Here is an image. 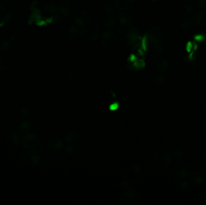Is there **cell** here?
<instances>
[{
  "label": "cell",
  "mask_w": 206,
  "mask_h": 205,
  "mask_svg": "<svg viewBox=\"0 0 206 205\" xmlns=\"http://www.w3.org/2000/svg\"><path fill=\"white\" fill-rule=\"evenodd\" d=\"M165 81V77L163 75H157L154 80V84L157 86H160L164 84Z\"/></svg>",
  "instance_id": "obj_29"
},
{
  "label": "cell",
  "mask_w": 206,
  "mask_h": 205,
  "mask_svg": "<svg viewBox=\"0 0 206 205\" xmlns=\"http://www.w3.org/2000/svg\"><path fill=\"white\" fill-rule=\"evenodd\" d=\"M195 2L199 8L204 9L206 7V0H195Z\"/></svg>",
  "instance_id": "obj_32"
},
{
  "label": "cell",
  "mask_w": 206,
  "mask_h": 205,
  "mask_svg": "<svg viewBox=\"0 0 206 205\" xmlns=\"http://www.w3.org/2000/svg\"><path fill=\"white\" fill-rule=\"evenodd\" d=\"M171 155L166 151L157 152L153 156V162L158 167H166L171 164Z\"/></svg>",
  "instance_id": "obj_2"
},
{
  "label": "cell",
  "mask_w": 206,
  "mask_h": 205,
  "mask_svg": "<svg viewBox=\"0 0 206 205\" xmlns=\"http://www.w3.org/2000/svg\"><path fill=\"white\" fill-rule=\"evenodd\" d=\"M80 9V4L77 0H65L60 6L59 10L62 14L66 17L76 15Z\"/></svg>",
  "instance_id": "obj_1"
},
{
  "label": "cell",
  "mask_w": 206,
  "mask_h": 205,
  "mask_svg": "<svg viewBox=\"0 0 206 205\" xmlns=\"http://www.w3.org/2000/svg\"><path fill=\"white\" fill-rule=\"evenodd\" d=\"M183 1H185V2H191L193 0H183Z\"/></svg>",
  "instance_id": "obj_40"
},
{
  "label": "cell",
  "mask_w": 206,
  "mask_h": 205,
  "mask_svg": "<svg viewBox=\"0 0 206 205\" xmlns=\"http://www.w3.org/2000/svg\"><path fill=\"white\" fill-rule=\"evenodd\" d=\"M183 9L184 11L188 13H192L195 10V7L194 4L191 2H186L183 5Z\"/></svg>",
  "instance_id": "obj_28"
},
{
  "label": "cell",
  "mask_w": 206,
  "mask_h": 205,
  "mask_svg": "<svg viewBox=\"0 0 206 205\" xmlns=\"http://www.w3.org/2000/svg\"><path fill=\"white\" fill-rule=\"evenodd\" d=\"M0 20H1V13H0Z\"/></svg>",
  "instance_id": "obj_42"
},
{
  "label": "cell",
  "mask_w": 206,
  "mask_h": 205,
  "mask_svg": "<svg viewBox=\"0 0 206 205\" xmlns=\"http://www.w3.org/2000/svg\"><path fill=\"white\" fill-rule=\"evenodd\" d=\"M77 138L78 135L76 133L71 132L66 135L65 137V141L67 144H73L77 141Z\"/></svg>",
  "instance_id": "obj_23"
},
{
  "label": "cell",
  "mask_w": 206,
  "mask_h": 205,
  "mask_svg": "<svg viewBox=\"0 0 206 205\" xmlns=\"http://www.w3.org/2000/svg\"><path fill=\"white\" fill-rule=\"evenodd\" d=\"M90 21V14L86 10L79 11L75 16V22L80 27H84L87 25Z\"/></svg>",
  "instance_id": "obj_8"
},
{
  "label": "cell",
  "mask_w": 206,
  "mask_h": 205,
  "mask_svg": "<svg viewBox=\"0 0 206 205\" xmlns=\"http://www.w3.org/2000/svg\"><path fill=\"white\" fill-rule=\"evenodd\" d=\"M1 57H0V62H1Z\"/></svg>",
  "instance_id": "obj_41"
},
{
  "label": "cell",
  "mask_w": 206,
  "mask_h": 205,
  "mask_svg": "<svg viewBox=\"0 0 206 205\" xmlns=\"http://www.w3.org/2000/svg\"><path fill=\"white\" fill-rule=\"evenodd\" d=\"M134 4V0H116V7L121 12H125L132 8Z\"/></svg>",
  "instance_id": "obj_13"
},
{
  "label": "cell",
  "mask_w": 206,
  "mask_h": 205,
  "mask_svg": "<svg viewBox=\"0 0 206 205\" xmlns=\"http://www.w3.org/2000/svg\"><path fill=\"white\" fill-rule=\"evenodd\" d=\"M194 23L199 27L206 25V12L198 11L193 16Z\"/></svg>",
  "instance_id": "obj_11"
},
{
  "label": "cell",
  "mask_w": 206,
  "mask_h": 205,
  "mask_svg": "<svg viewBox=\"0 0 206 205\" xmlns=\"http://www.w3.org/2000/svg\"><path fill=\"white\" fill-rule=\"evenodd\" d=\"M138 197L135 193L126 190L120 196L119 203L121 205H136L138 203Z\"/></svg>",
  "instance_id": "obj_5"
},
{
  "label": "cell",
  "mask_w": 206,
  "mask_h": 205,
  "mask_svg": "<svg viewBox=\"0 0 206 205\" xmlns=\"http://www.w3.org/2000/svg\"><path fill=\"white\" fill-rule=\"evenodd\" d=\"M47 147L50 151L52 152H58L63 148L64 143L61 139L58 137H54L48 141Z\"/></svg>",
  "instance_id": "obj_9"
},
{
  "label": "cell",
  "mask_w": 206,
  "mask_h": 205,
  "mask_svg": "<svg viewBox=\"0 0 206 205\" xmlns=\"http://www.w3.org/2000/svg\"><path fill=\"white\" fill-rule=\"evenodd\" d=\"M127 42L130 45H133L138 39V32L135 27H130L127 33Z\"/></svg>",
  "instance_id": "obj_14"
},
{
  "label": "cell",
  "mask_w": 206,
  "mask_h": 205,
  "mask_svg": "<svg viewBox=\"0 0 206 205\" xmlns=\"http://www.w3.org/2000/svg\"><path fill=\"white\" fill-rule=\"evenodd\" d=\"M21 114L24 117H28L30 116V109L28 108H23L21 110Z\"/></svg>",
  "instance_id": "obj_35"
},
{
  "label": "cell",
  "mask_w": 206,
  "mask_h": 205,
  "mask_svg": "<svg viewBox=\"0 0 206 205\" xmlns=\"http://www.w3.org/2000/svg\"><path fill=\"white\" fill-rule=\"evenodd\" d=\"M177 175L179 178L184 179L187 177L189 173V170L186 166H180L177 170Z\"/></svg>",
  "instance_id": "obj_22"
},
{
  "label": "cell",
  "mask_w": 206,
  "mask_h": 205,
  "mask_svg": "<svg viewBox=\"0 0 206 205\" xmlns=\"http://www.w3.org/2000/svg\"><path fill=\"white\" fill-rule=\"evenodd\" d=\"M41 159L39 153L36 151L31 150L28 151L24 156L25 164L28 167H33L38 163Z\"/></svg>",
  "instance_id": "obj_7"
},
{
  "label": "cell",
  "mask_w": 206,
  "mask_h": 205,
  "mask_svg": "<svg viewBox=\"0 0 206 205\" xmlns=\"http://www.w3.org/2000/svg\"><path fill=\"white\" fill-rule=\"evenodd\" d=\"M101 40L105 46L111 47L117 43L118 35L113 31L107 30L101 35Z\"/></svg>",
  "instance_id": "obj_6"
},
{
  "label": "cell",
  "mask_w": 206,
  "mask_h": 205,
  "mask_svg": "<svg viewBox=\"0 0 206 205\" xmlns=\"http://www.w3.org/2000/svg\"><path fill=\"white\" fill-rule=\"evenodd\" d=\"M173 156L174 158L176 160H180V159H181L183 158V155L181 151H176L173 153Z\"/></svg>",
  "instance_id": "obj_33"
},
{
  "label": "cell",
  "mask_w": 206,
  "mask_h": 205,
  "mask_svg": "<svg viewBox=\"0 0 206 205\" xmlns=\"http://www.w3.org/2000/svg\"><path fill=\"white\" fill-rule=\"evenodd\" d=\"M88 35H89V39L90 41H97L100 37V31H99L98 28L95 25L91 26L89 30Z\"/></svg>",
  "instance_id": "obj_16"
},
{
  "label": "cell",
  "mask_w": 206,
  "mask_h": 205,
  "mask_svg": "<svg viewBox=\"0 0 206 205\" xmlns=\"http://www.w3.org/2000/svg\"><path fill=\"white\" fill-rule=\"evenodd\" d=\"M153 67L154 70L159 73H165L169 68L168 62L163 58L159 57L156 59L153 62Z\"/></svg>",
  "instance_id": "obj_10"
},
{
  "label": "cell",
  "mask_w": 206,
  "mask_h": 205,
  "mask_svg": "<svg viewBox=\"0 0 206 205\" xmlns=\"http://www.w3.org/2000/svg\"><path fill=\"white\" fill-rule=\"evenodd\" d=\"M31 123L29 121L27 120H24L21 121L19 125L20 132L23 134H27L31 130Z\"/></svg>",
  "instance_id": "obj_17"
},
{
  "label": "cell",
  "mask_w": 206,
  "mask_h": 205,
  "mask_svg": "<svg viewBox=\"0 0 206 205\" xmlns=\"http://www.w3.org/2000/svg\"><path fill=\"white\" fill-rule=\"evenodd\" d=\"M10 140L13 144L18 145L20 144V140H21V134L17 130L12 132L10 135Z\"/></svg>",
  "instance_id": "obj_24"
},
{
  "label": "cell",
  "mask_w": 206,
  "mask_h": 205,
  "mask_svg": "<svg viewBox=\"0 0 206 205\" xmlns=\"http://www.w3.org/2000/svg\"><path fill=\"white\" fill-rule=\"evenodd\" d=\"M88 33H89V31H87V30L84 27L82 28L79 31L80 35L82 37H83V38H86V37H87L88 36Z\"/></svg>",
  "instance_id": "obj_34"
},
{
  "label": "cell",
  "mask_w": 206,
  "mask_h": 205,
  "mask_svg": "<svg viewBox=\"0 0 206 205\" xmlns=\"http://www.w3.org/2000/svg\"><path fill=\"white\" fill-rule=\"evenodd\" d=\"M148 35L149 39L152 42L155 44H159L164 41L165 33L162 27L157 25L149 30Z\"/></svg>",
  "instance_id": "obj_3"
},
{
  "label": "cell",
  "mask_w": 206,
  "mask_h": 205,
  "mask_svg": "<svg viewBox=\"0 0 206 205\" xmlns=\"http://www.w3.org/2000/svg\"><path fill=\"white\" fill-rule=\"evenodd\" d=\"M41 137L38 134L30 133L24 136L21 143L25 148L31 149L38 146L41 143Z\"/></svg>",
  "instance_id": "obj_4"
},
{
  "label": "cell",
  "mask_w": 206,
  "mask_h": 205,
  "mask_svg": "<svg viewBox=\"0 0 206 205\" xmlns=\"http://www.w3.org/2000/svg\"><path fill=\"white\" fill-rule=\"evenodd\" d=\"M118 21L122 26L131 25L133 22V17L131 14L125 12H121L118 14Z\"/></svg>",
  "instance_id": "obj_12"
},
{
  "label": "cell",
  "mask_w": 206,
  "mask_h": 205,
  "mask_svg": "<svg viewBox=\"0 0 206 205\" xmlns=\"http://www.w3.org/2000/svg\"><path fill=\"white\" fill-rule=\"evenodd\" d=\"M194 22L191 19L186 17L183 19L180 22V27L182 29L184 30H189L192 28L194 26Z\"/></svg>",
  "instance_id": "obj_18"
},
{
  "label": "cell",
  "mask_w": 206,
  "mask_h": 205,
  "mask_svg": "<svg viewBox=\"0 0 206 205\" xmlns=\"http://www.w3.org/2000/svg\"><path fill=\"white\" fill-rule=\"evenodd\" d=\"M189 180L191 183L196 185L202 183L203 180V178H202V176L199 173L195 172L191 175V176L189 177Z\"/></svg>",
  "instance_id": "obj_21"
},
{
  "label": "cell",
  "mask_w": 206,
  "mask_h": 205,
  "mask_svg": "<svg viewBox=\"0 0 206 205\" xmlns=\"http://www.w3.org/2000/svg\"><path fill=\"white\" fill-rule=\"evenodd\" d=\"M44 10L49 14H55L59 10L58 5L54 3H48L44 7Z\"/></svg>",
  "instance_id": "obj_20"
},
{
  "label": "cell",
  "mask_w": 206,
  "mask_h": 205,
  "mask_svg": "<svg viewBox=\"0 0 206 205\" xmlns=\"http://www.w3.org/2000/svg\"><path fill=\"white\" fill-rule=\"evenodd\" d=\"M12 19H13V16L11 14H7L4 16L3 20L4 21L8 22H10Z\"/></svg>",
  "instance_id": "obj_37"
},
{
  "label": "cell",
  "mask_w": 206,
  "mask_h": 205,
  "mask_svg": "<svg viewBox=\"0 0 206 205\" xmlns=\"http://www.w3.org/2000/svg\"><path fill=\"white\" fill-rule=\"evenodd\" d=\"M79 34V30L78 28L75 25H72L69 27L66 31V35L69 39H74L75 37H76Z\"/></svg>",
  "instance_id": "obj_19"
},
{
  "label": "cell",
  "mask_w": 206,
  "mask_h": 205,
  "mask_svg": "<svg viewBox=\"0 0 206 205\" xmlns=\"http://www.w3.org/2000/svg\"><path fill=\"white\" fill-rule=\"evenodd\" d=\"M116 19L114 16H107L104 18L103 21V26L104 27L108 30H111L115 28L116 26Z\"/></svg>",
  "instance_id": "obj_15"
},
{
  "label": "cell",
  "mask_w": 206,
  "mask_h": 205,
  "mask_svg": "<svg viewBox=\"0 0 206 205\" xmlns=\"http://www.w3.org/2000/svg\"><path fill=\"white\" fill-rule=\"evenodd\" d=\"M12 3V0H0V10H8L11 6Z\"/></svg>",
  "instance_id": "obj_26"
},
{
  "label": "cell",
  "mask_w": 206,
  "mask_h": 205,
  "mask_svg": "<svg viewBox=\"0 0 206 205\" xmlns=\"http://www.w3.org/2000/svg\"><path fill=\"white\" fill-rule=\"evenodd\" d=\"M133 170L135 172V173H139L140 171V167L139 165H135L134 167V169H133Z\"/></svg>",
  "instance_id": "obj_38"
},
{
  "label": "cell",
  "mask_w": 206,
  "mask_h": 205,
  "mask_svg": "<svg viewBox=\"0 0 206 205\" xmlns=\"http://www.w3.org/2000/svg\"><path fill=\"white\" fill-rule=\"evenodd\" d=\"M180 186H181V188L184 190V191H186L188 190L189 188V183L188 182H186V181H184L183 182L181 185H180Z\"/></svg>",
  "instance_id": "obj_36"
},
{
  "label": "cell",
  "mask_w": 206,
  "mask_h": 205,
  "mask_svg": "<svg viewBox=\"0 0 206 205\" xmlns=\"http://www.w3.org/2000/svg\"><path fill=\"white\" fill-rule=\"evenodd\" d=\"M149 1H150V2L151 3H157L159 0H149Z\"/></svg>",
  "instance_id": "obj_39"
},
{
  "label": "cell",
  "mask_w": 206,
  "mask_h": 205,
  "mask_svg": "<svg viewBox=\"0 0 206 205\" xmlns=\"http://www.w3.org/2000/svg\"><path fill=\"white\" fill-rule=\"evenodd\" d=\"M116 9V6L112 3H109L106 4L104 8V13L107 16H110L113 14Z\"/></svg>",
  "instance_id": "obj_25"
},
{
  "label": "cell",
  "mask_w": 206,
  "mask_h": 205,
  "mask_svg": "<svg viewBox=\"0 0 206 205\" xmlns=\"http://www.w3.org/2000/svg\"><path fill=\"white\" fill-rule=\"evenodd\" d=\"M62 16L59 13H55L51 17V22L54 25H59L62 21Z\"/></svg>",
  "instance_id": "obj_27"
},
{
  "label": "cell",
  "mask_w": 206,
  "mask_h": 205,
  "mask_svg": "<svg viewBox=\"0 0 206 205\" xmlns=\"http://www.w3.org/2000/svg\"><path fill=\"white\" fill-rule=\"evenodd\" d=\"M65 151L68 154H72L76 150V147L73 144H68L65 147Z\"/></svg>",
  "instance_id": "obj_31"
},
{
  "label": "cell",
  "mask_w": 206,
  "mask_h": 205,
  "mask_svg": "<svg viewBox=\"0 0 206 205\" xmlns=\"http://www.w3.org/2000/svg\"><path fill=\"white\" fill-rule=\"evenodd\" d=\"M163 47L160 44H156L154 48V51L156 55H160L163 52Z\"/></svg>",
  "instance_id": "obj_30"
}]
</instances>
